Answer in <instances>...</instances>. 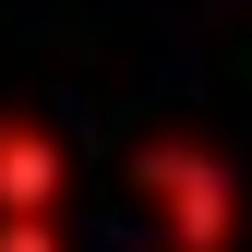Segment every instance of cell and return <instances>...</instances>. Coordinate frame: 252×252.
<instances>
[{"label":"cell","mask_w":252,"mask_h":252,"mask_svg":"<svg viewBox=\"0 0 252 252\" xmlns=\"http://www.w3.org/2000/svg\"><path fill=\"white\" fill-rule=\"evenodd\" d=\"M144 192L168 204L180 252H228V228H240V192H228V168H216L204 144H144Z\"/></svg>","instance_id":"cell-1"},{"label":"cell","mask_w":252,"mask_h":252,"mask_svg":"<svg viewBox=\"0 0 252 252\" xmlns=\"http://www.w3.org/2000/svg\"><path fill=\"white\" fill-rule=\"evenodd\" d=\"M0 252H60V228L48 216H0Z\"/></svg>","instance_id":"cell-3"},{"label":"cell","mask_w":252,"mask_h":252,"mask_svg":"<svg viewBox=\"0 0 252 252\" xmlns=\"http://www.w3.org/2000/svg\"><path fill=\"white\" fill-rule=\"evenodd\" d=\"M60 204V144L36 120H0V216H48Z\"/></svg>","instance_id":"cell-2"}]
</instances>
